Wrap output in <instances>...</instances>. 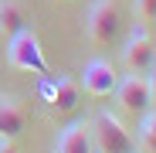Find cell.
Masks as SVG:
<instances>
[{
	"instance_id": "4",
	"label": "cell",
	"mask_w": 156,
	"mask_h": 153,
	"mask_svg": "<svg viewBox=\"0 0 156 153\" xmlns=\"http://www.w3.org/2000/svg\"><path fill=\"white\" fill-rule=\"evenodd\" d=\"M85 34L95 44H109L119 34V10L112 0H95L85 14Z\"/></svg>"
},
{
	"instance_id": "11",
	"label": "cell",
	"mask_w": 156,
	"mask_h": 153,
	"mask_svg": "<svg viewBox=\"0 0 156 153\" xmlns=\"http://www.w3.org/2000/svg\"><path fill=\"white\" fill-rule=\"evenodd\" d=\"M136 146L156 153V109H149V112L139 116V140H136Z\"/></svg>"
},
{
	"instance_id": "18",
	"label": "cell",
	"mask_w": 156,
	"mask_h": 153,
	"mask_svg": "<svg viewBox=\"0 0 156 153\" xmlns=\"http://www.w3.org/2000/svg\"><path fill=\"white\" fill-rule=\"evenodd\" d=\"M136 153H139V150H136Z\"/></svg>"
},
{
	"instance_id": "17",
	"label": "cell",
	"mask_w": 156,
	"mask_h": 153,
	"mask_svg": "<svg viewBox=\"0 0 156 153\" xmlns=\"http://www.w3.org/2000/svg\"><path fill=\"white\" fill-rule=\"evenodd\" d=\"M95 153H98V150H95Z\"/></svg>"
},
{
	"instance_id": "8",
	"label": "cell",
	"mask_w": 156,
	"mask_h": 153,
	"mask_svg": "<svg viewBox=\"0 0 156 153\" xmlns=\"http://www.w3.org/2000/svg\"><path fill=\"white\" fill-rule=\"evenodd\" d=\"M24 109L17 106V102L10 99V95H0V136H7V140H14V136H20L24 133Z\"/></svg>"
},
{
	"instance_id": "13",
	"label": "cell",
	"mask_w": 156,
	"mask_h": 153,
	"mask_svg": "<svg viewBox=\"0 0 156 153\" xmlns=\"http://www.w3.org/2000/svg\"><path fill=\"white\" fill-rule=\"evenodd\" d=\"M55 82H58V75H41V82H37V92L41 99L51 106V99H55Z\"/></svg>"
},
{
	"instance_id": "12",
	"label": "cell",
	"mask_w": 156,
	"mask_h": 153,
	"mask_svg": "<svg viewBox=\"0 0 156 153\" xmlns=\"http://www.w3.org/2000/svg\"><path fill=\"white\" fill-rule=\"evenodd\" d=\"M139 20H156V0H133Z\"/></svg>"
},
{
	"instance_id": "16",
	"label": "cell",
	"mask_w": 156,
	"mask_h": 153,
	"mask_svg": "<svg viewBox=\"0 0 156 153\" xmlns=\"http://www.w3.org/2000/svg\"><path fill=\"white\" fill-rule=\"evenodd\" d=\"M4 143H10V140H7V136H0V150H4Z\"/></svg>"
},
{
	"instance_id": "15",
	"label": "cell",
	"mask_w": 156,
	"mask_h": 153,
	"mask_svg": "<svg viewBox=\"0 0 156 153\" xmlns=\"http://www.w3.org/2000/svg\"><path fill=\"white\" fill-rule=\"evenodd\" d=\"M0 153H17V150H14L10 143H4V150H0Z\"/></svg>"
},
{
	"instance_id": "3",
	"label": "cell",
	"mask_w": 156,
	"mask_h": 153,
	"mask_svg": "<svg viewBox=\"0 0 156 153\" xmlns=\"http://www.w3.org/2000/svg\"><path fill=\"white\" fill-rule=\"evenodd\" d=\"M122 65L129 75H146L156 65V48H153V38L143 24H136L129 31V41L122 44Z\"/></svg>"
},
{
	"instance_id": "5",
	"label": "cell",
	"mask_w": 156,
	"mask_h": 153,
	"mask_svg": "<svg viewBox=\"0 0 156 153\" xmlns=\"http://www.w3.org/2000/svg\"><path fill=\"white\" fill-rule=\"evenodd\" d=\"M115 99H119V109L129 112V116H143L153 109L149 102V82L143 75H129V78H119L115 85Z\"/></svg>"
},
{
	"instance_id": "14",
	"label": "cell",
	"mask_w": 156,
	"mask_h": 153,
	"mask_svg": "<svg viewBox=\"0 0 156 153\" xmlns=\"http://www.w3.org/2000/svg\"><path fill=\"white\" fill-rule=\"evenodd\" d=\"M149 71H153L149 78H146L149 82V102H153V109H156V68H149Z\"/></svg>"
},
{
	"instance_id": "1",
	"label": "cell",
	"mask_w": 156,
	"mask_h": 153,
	"mask_svg": "<svg viewBox=\"0 0 156 153\" xmlns=\"http://www.w3.org/2000/svg\"><path fill=\"white\" fill-rule=\"evenodd\" d=\"M88 133H92V143H95L98 153H136L139 150L133 133H129L122 126V119L112 116V112H98L88 122Z\"/></svg>"
},
{
	"instance_id": "10",
	"label": "cell",
	"mask_w": 156,
	"mask_h": 153,
	"mask_svg": "<svg viewBox=\"0 0 156 153\" xmlns=\"http://www.w3.org/2000/svg\"><path fill=\"white\" fill-rule=\"evenodd\" d=\"M24 27H27V14L20 10V4L4 0V4H0V31H4L7 38H14V34H20Z\"/></svg>"
},
{
	"instance_id": "2",
	"label": "cell",
	"mask_w": 156,
	"mask_h": 153,
	"mask_svg": "<svg viewBox=\"0 0 156 153\" xmlns=\"http://www.w3.org/2000/svg\"><path fill=\"white\" fill-rule=\"evenodd\" d=\"M7 61L20 71H34V75H48V58H44V48H41V38L24 27L20 34L7 38Z\"/></svg>"
},
{
	"instance_id": "7",
	"label": "cell",
	"mask_w": 156,
	"mask_h": 153,
	"mask_svg": "<svg viewBox=\"0 0 156 153\" xmlns=\"http://www.w3.org/2000/svg\"><path fill=\"white\" fill-rule=\"evenodd\" d=\"M55 153H95V143H92V133H88V122L78 119L71 126H65L61 136H58V150Z\"/></svg>"
},
{
	"instance_id": "6",
	"label": "cell",
	"mask_w": 156,
	"mask_h": 153,
	"mask_svg": "<svg viewBox=\"0 0 156 153\" xmlns=\"http://www.w3.org/2000/svg\"><path fill=\"white\" fill-rule=\"evenodd\" d=\"M115 85H119V75L112 71L109 61H98V58H95V61L85 65V71H82V89H85L88 95H112Z\"/></svg>"
},
{
	"instance_id": "9",
	"label": "cell",
	"mask_w": 156,
	"mask_h": 153,
	"mask_svg": "<svg viewBox=\"0 0 156 153\" xmlns=\"http://www.w3.org/2000/svg\"><path fill=\"white\" fill-rule=\"evenodd\" d=\"M78 99H82V85H78V82H71L68 75H58L51 106H55L58 112H75V109H78Z\"/></svg>"
}]
</instances>
